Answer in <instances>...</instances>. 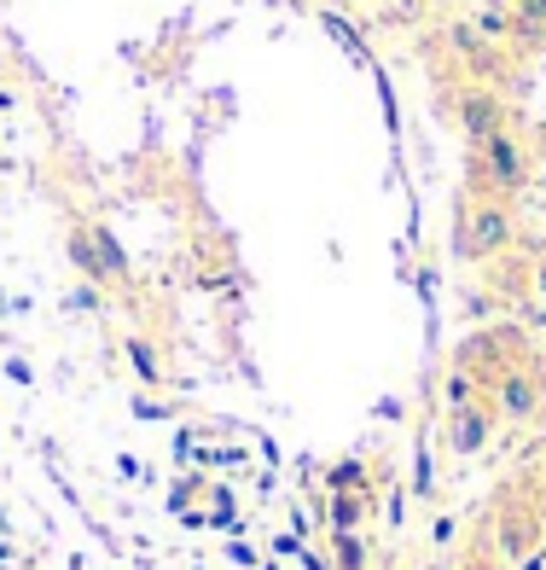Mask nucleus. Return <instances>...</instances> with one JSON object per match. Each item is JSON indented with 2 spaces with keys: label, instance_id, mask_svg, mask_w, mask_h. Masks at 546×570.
<instances>
[{
  "label": "nucleus",
  "instance_id": "11",
  "mask_svg": "<svg viewBox=\"0 0 546 570\" xmlns=\"http://www.w3.org/2000/svg\"><path fill=\"white\" fill-rule=\"evenodd\" d=\"M331 570H367V541H360V530H331Z\"/></svg>",
  "mask_w": 546,
  "mask_h": 570
},
{
  "label": "nucleus",
  "instance_id": "19",
  "mask_svg": "<svg viewBox=\"0 0 546 570\" xmlns=\"http://www.w3.org/2000/svg\"><path fill=\"white\" fill-rule=\"evenodd\" d=\"M436 7H459V0H436Z\"/></svg>",
  "mask_w": 546,
  "mask_h": 570
},
{
  "label": "nucleus",
  "instance_id": "8",
  "mask_svg": "<svg viewBox=\"0 0 546 570\" xmlns=\"http://www.w3.org/2000/svg\"><path fill=\"white\" fill-rule=\"evenodd\" d=\"M506 18H512L506 36L512 53H546V0H506Z\"/></svg>",
  "mask_w": 546,
  "mask_h": 570
},
{
  "label": "nucleus",
  "instance_id": "18",
  "mask_svg": "<svg viewBox=\"0 0 546 570\" xmlns=\"http://www.w3.org/2000/svg\"><path fill=\"white\" fill-rule=\"evenodd\" d=\"M535 425H540V436H546V402H540V413H535Z\"/></svg>",
  "mask_w": 546,
  "mask_h": 570
},
{
  "label": "nucleus",
  "instance_id": "12",
  "mask_svg": "<svg viewBox=\"0 0 546 570\" xmlns=\"http://www.w3.org/2000/svg\"><path fill=\"white\" fill-rule=\"evenodd\" d=\"M128 367H135L146 384H163V355H158V344H151V338H128Z\"/></svg>",
  "mask_w": 546,
  "mask_h": 570
},
{
  "label": "nucleus",
  "instance_id": "10",
  "mask_svg": "<svg viewBox=\"0 0 546 570\" xmlns=\"http://www.w3.org/2000/svg\"><path fill=\"white\" fill-rule=\"evenodd\" d=\"M441 402L448 407H465V402H483V384H477V373L471 367H448V379H441Z\"/></svg>",
  "mask_w": 546,
  "mask_h": 570
},
{
  "label": "nucleus",
  "instance_id": "17",
  "mask_svg": "<svg viewBox=\"0 0 546 570\" xmlns=\"http://www.w3.org/2000/svg\"><path fill=\"white\" fill-rule=\"evenodd\" d=\"M529 483H535V489H540V495H546V465H540V472H535Z\"/></svg>",
  "mask_w": 546,
  "mask_h": 570
},
{
  "label": "nucleus",
  "instance_id": "4",
  "mask_svg": "<svg viewBox=\"0 0 546 570\" xmlns=\"http://www.w3.org/2000/svg\"><path fill=\"white\" fill-rule=\"evenodd\" d=\"M483 396L494 407V420H506V425H535V413L546 402V361L529 350V355H517L512 367H500L488 384H483Z\"/></svg>",
  "mask_w": 546,
  "mask_h": 570
},
{
  "label": "nucleus",
  "instance_id": "14",
  "mask_svg": "<svg viewBox=\"0 0 546 570\" xmlns=\"http://www.w3.org/2000/svg\"><path fill=\"white\" fill-rule=\"evenodd\" d=\"M331 489H367V495H373V472L360 460H349V465H337V472H331Z\"/></svg>",
  "mask_w": 546,
  "mask_h": 570
},
{
  "label": "nucleus",
  "instance_id": "7",
  "mask_svg": "<svg viewBox=\"0 0 546 570\" xmlns=\"http://www.w3.org/2000/svg\"><path fill=\"white\" fill-rule=\"evenodd\" d=\"M494 407H488V396L483 402H465V407H448V420H441V443H448V454L454 460H477L488 443H494Z\"/></svg>",
  "mask_w": 546,
  "mask_h": 570
},
{
  "label": "nucleus",
  "instance_id": "6",
  "mask_svg": "<svg viewBox=\"0 0 546 570\" xmlns=\"http://www.w3.org/2000/svg\"><path fill=\"white\" fill-rule=\"evenodd\" d=\"M70 263L88 274V285H122L128 279V256L111 239V227H99V222H76L70 227Z\"/></svg>",
  "mask_w": 546,
  "mask_h": 570
},
{
  "label": "nucleus",
  "instance_id": "5",
  "mask_svg": "<svg viewBox=\"0 0 546 570\" xmlns=\"http://www.w3.org/2000/svg\"><path fill=\"white\" fill-rule=\"evenodd\" d=\"M448 111H454V122H459L465 146H477V140L494 135V128H506V122H512L506 94L494 88V82H471V76H459V88L448 94Z\"/></svg>",
  "mask_w": 546,
  "mask_h": 570
},
{
  "label": "nucleus",
  "instance_id": "3",
  "mask_svg": "<svg viewBox=\"0 0 546 570\" xmlns=\"http://www.w3.org/2000/svg\"><path fill=\"white\" fill-rule=\"evenodd\" d=\"M483 535H488V548L500 553L506 564H524V559L540 548V495H535V483L500 489Z\"/></svg>",
  "mask_w": 546,
  "mask_h": 570
},
{
  "label": "nucleus",
  "instance_id": "1",
  "mask_svg": "<svg viewBox=\"0 0 546 570\" xmlns=\"http://www.w3.org/2000/svg\"><path fill=\"white\" fill-rule=\"evenodd\" d=\"M517 245V204L512 198H488V193H459L454 204V256L459 263H500Z\"/></svg>",
  "mask_w": 546,
  "mask_h": 570
},
{
  "label": "nucleus",
  "instance_id": "2",
  "mask_svg": "<svg viewBox=\"0 0 546 570\" xmlns=\"http://www.w3.org/2000/svg\"><path fill=\"white\" fill-rule=\"evenodd\" d=\"M529 175H535V151L517 135V122H506L488 140L471 146V158H465V193H488V198L517 204V193L529 187Z\"/></svg>",
  "mask_w": 546,
  "mask_h": 570
},
{
  "label": "nucleus",
  "instance_id": "13",
  "mask_svg": "<svg viewBox=\"0 0 546 570\" xmlns=\"http://www.w3.org/2000/svg\"><path fill=\"white\" fill-rule=\"evenodd\" d=\"M459 570H512V564H506L500 553H494V548H488V535H477V541H471V548H465V553H459Z\"/></svg>",
  "mask_w": 546,
  "mask_h": 570
},
{
  "label": "nucleus",
  "instance_id": "15",
  "mask_svg": "<svg viewBox=\"0 0 546 570\" xmlns=\"http://www.w3.org/2000/svg\"><path fill=\"white\" fill-rule=\"evenodd\" d=\"M529 292L546 297V256H535V263H529Z\"/></svg>",
  "mask_w": 546,
  "mask_h": 570
},
{
  "label": "nucleus",
  "instance_id": "9",
  "mask_svg": "<svg viewBox=\"0 0 546 570\" xmlns=\"http://www.w3.org/2000/svg\"><path fill=\"white\" fill-rule=\"evenodd\" d=\"M373 495L367 489H331V501H326V518H331V530H360V524H373Z\"/></svg>",
  "mask_w": 546,
  "mask_h": 570
},
{
  "label": "nucleus",
  "instance_id": "16",
  "mask_svg": "<svg viewBox=\"0 0 546 570\" xmlns=\"http://www.w3.org/2000/svg\"><path fill=\"white\" fill-rule=\"evenodd\" d=\"M535 495H540V489H535ZM540 548H546V495H540Z\"/></svg>",
  "mask_w": 546,
  "mask_h": 570
}]
</instances>
